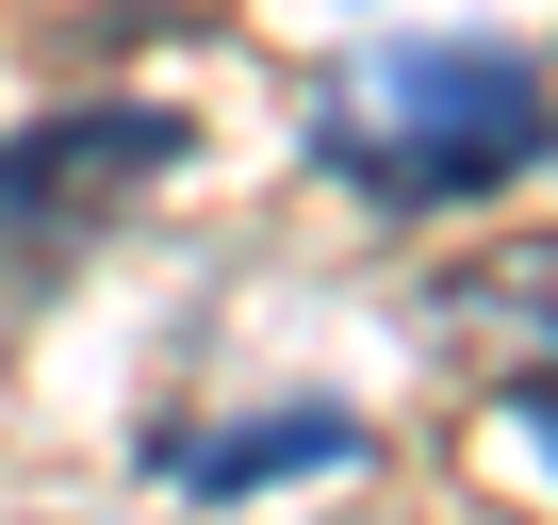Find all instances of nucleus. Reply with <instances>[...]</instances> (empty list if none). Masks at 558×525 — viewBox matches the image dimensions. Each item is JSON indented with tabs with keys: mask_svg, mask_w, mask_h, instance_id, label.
Wrapping results in <instances>:
<instances>
[{
	"mask_svg": "<svg viewBox=\"0 0 558 525\" xmlns=\"http://www.w3.org/2000/svg\"><path fill=\"white\" fill-rule=\"evenodd\" d=\"M181 148H197V132H181L165 99H83V115L0 132V280H50V262H66L116 197H148Z\"/></svg>",
	"mask_w": 558,
	"mask_h": 525,
	"instance_id": "nucleus-2",
	"label": "nucleus"
},
{
	"mask_svg": "<svg viewBox=\"0 0 558 525\" xmlns=\"http://www.w3.org/2000/svg\"><path fill=\"white\" fill-rule=\"evenodd\" d=\"M362 443H378L362 411H246V427H197V443H165V476L230 509V492H279V476H345Z\"/></svg>",
	"mask_w": 558,
	"mask_h": 525,
	"instance_id": "nucleus-3",
	"label": "nucleus"
},
{
	"mask_svg": "<svg viewBox=\"0 0 558 525\" xmlns=\"http://www.w3.org/2000/svg\"><path fill=\"white\" fill-rule=\"evenodd\" d=\"M313 164L362 181V197H395V213L509 197L525 164H558V99L493 34H411V50H378V66H345L313 99Z\"/></svg>",
	"mask_w": 558,
	"mask_h": 525,
	"instance_id": "nucleus-1",
	"label": "nucleus"
},
{
	"mask_svg": "<svg viewBox=\"0 0 558 525\" xmlns=\"http://www.w3.org/2000/svg\"><path fill=\"white\" fill-rule=\"evenodd\" d=\"M460 313L509 345V411H525V427H558V246H525L509 280H476Z\"/></svg>",
	"mask_w": 558,
	"mask_h": 525,
	"instance_id": "nucleus-4",
	"label": "nucleus"
}]
</instances>
